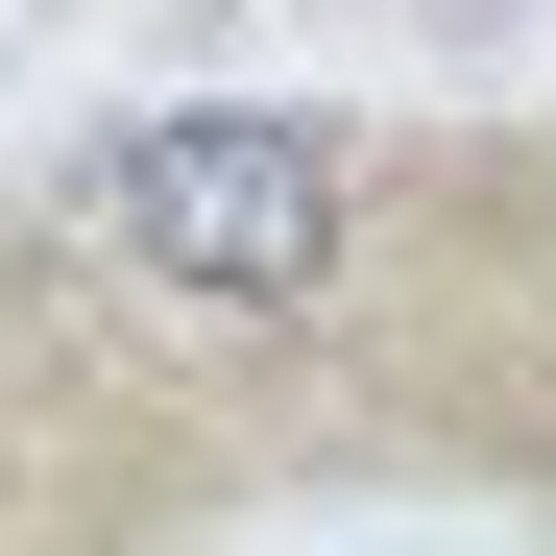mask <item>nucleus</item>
I'll return each instance as SVG.
<instances>
[{"instance_id": "obj_1", "label": "nucleus", "mask_w": 556, "mask_h": 556, "mask_svg": "<svg viewBox=\"0 0 556 556\" xmlns=\"http://www.w3.org/2000/svg\"><path fill=\"white\" fill-rule=\"evenodd\" d=\"M98 218L169 266V291H218V315H291L315 266H339V146L315 122H122L98 146Z\"/></svg>"}]
</instances>
